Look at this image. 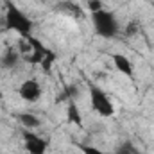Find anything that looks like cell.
I'll list each match as a JSON object with an SVG mask.
<instances>
[{
	"mask_svg": "<svg viewBox=\"0 0 154 154\" xmlns=\"http://www.w3.org/2000/svg\"><path fill=\"white\" fill-rule=\"evenodd\" d=\"M4 23H5V29L7 31H13V32H18L22 38H29L31 32H32V20L23 13L20 11L13 2H7V9H5V16H4Z\"/></svg>",
	"mask_w": 154,
	"mask_h": 154,
	"instance_id": "cell-1",
	"label": "cell"
},
{
	"mask_svg": "<svg viewBox=\"0 0 154 154\" xmlns=\"http://www.w3.org/2000/svg\"><path fill=\"white\" fill-rule=\"evenodd\" d=\"M91 23H93L95 32H97L100 38H106V39L115 38L116 34H118V29H120L115 13L106 11V9L93 13V14H91Z\"/></svg>",
	"mask_w": 154,
	"mask_h": 154,
	"instance_id": "cell-2",
	"label": "cell"
},
{
	"mask_svg": "<svg viewBox=\"0 0 154 154\" xmlns=\"http://www.w3.org/2000/svg\"><path fill=\"white\" fill-rule=\"evenodd\" d=\"M90 100H91V108L100 116L108 118V116L115 115V106H113L111 99L100 88H97V86H91L90 88Z\"/></svg>",
	"mask_w": 154,
	"mask_h": 154,
	"instance_id": "cell-3",
	"label": "cell"
},
{
	"mask_svg": "<svg viewBox=\"0 0 154 154\" xmlns=\"http://www.w3.org/2000/svg\"><path fill=\"white\" fill-rule=\"evenodd\" d=\"M23 136V143H25V151L29 154H45L47 152V140H43L41 136L31 133L29 129H25L22 133Z\"/></svg>",
	"mask_w": 154,
	"mask_h": 154,
	"instance_id": "cell-4",
	"label": "cell"
},
{
	"mask_svg": "<svg viewBox=\"0 0 154 154\" xmlns=\"http://www.w3.org/2000/svg\"><path fill=\"white\" fill-rule=\"evenodd\" d=\"M18 93H20V97H22L23 100H27V102H36L39 97H41L43 90H41V84H39L36 79H27V81H23V82L20 84Z\"/></svg>",
	"mask_w": 154,
	"mask_h": 154,
	"instance_id": "cell-5",
	"label": "cell"
},
{
	"mask_svg": "<svg viewBox=\"0 0 154 154\" xmlns=\"http://www.w3.org/2000/svg\"><path fill=\"white\" fill-rule=\"evenodd\" d=\"M29 41V45L32 47V56H29L27 57V61L31 63V65H41V61H43V57L48 54V48L39 41L38 38H32V36H29L27 38Z\"/></svg>",
	"mask_w": 154,
	"mask_h": 154,
	"instance_id": "cell-6",
	"label": "cell"
},
{
	"mask_svg": "<svg viewBox=\"0 0 154 154\" xmlns=\"http://www.w3.org/2000/svg\"><path fill=\"white\" fill-rule=\"evenodd\" d=\"M111 59H113L115 68L120 74H124L125 77L133 79V63H131V59L127 56H124V54H113Z\"/></svg>",
	"mask_w": 154,
	"mask_h": 154,
	"instance_id": "cell-7",
	"label": "cell"
},
{
	"mask_svg": "<svg viewBox=\"0 0 154 154\" xmlns=\"http://www.w3.org/2000/svg\"><path fill=\"white\" fill-rule=\"evenodd\" d=\"M20 63V54L16 52V50H7L5 54H4V57L0 59V66L2 68H14L16 65Z\"/></svg>",
	"mask_w": 154,
	"mask_h": 154,
	"instance_id": "cell-8",
	"label": "cell"
},
{
	"mask_svg": "<svg viewBox=\"0 0 154 154\" xmlns=\"http://www.w3.org/2000/svg\"><path fill=\"white\" fill-rule=\"evenodd\" d=\"M18 120L27 129H38L39 125H41V120L36 115H32V113H20L18 115Z\"/></svg>",
	"mask_w": 154,
	"mask_h": 154,
	"instance_id": "cell-9",
	"label": "cell"
},
{
	"mask_svg": "<svg viewBox=\"0 0 154 154\" xmlns=\"http://www.w3.org/2000/svg\"><path fill=\"white\" fill-rule=\"evenodd\" d=\"M66 118L70 124H75V125H81L82 124V116H81V111L77 108V104L74 100L68 102V108H66Z\"/></svg>",
	"mask_w": 154,
	"mask_h": 154,
	"instance_id": "cell-10",
	"label": "cell"
},
{
	"mask_svg": "<svg viewBox=\"0 0 154 154\" xmlns=\"http://www.w3.org/2000/svg\"><path fill=\"white\" fill-rule=\"evenodd\" d=\"M54 63H56V54H54L52 50H48V54H47V56L43 57V61H41V66H43V70H45V72H48V70H50V66H52Z\"/></svg>",
	"mask_w": 154,
	"mask_h": 154,
	"instance_id": "cell-11",
	"label": "cell"
},
{
	"mask_svg": "<svg viewBox=\"0 0 154 154\" xmlns=\"http://www.w3.org/2000/svg\"><path fill=\"white\" fill-rule=\"evenodd\" d=\"M79 149L82 151V154H113L108 151H102L99 147H93V145H79Z\"/></svg>",
	"mask_w": 154,
	"mask_h": 154,
	"instance_id": "cell-12",
	"label": "cell"
},
{
	"mask_svg": "<svg viewBox=\"0 0 154 154\" xmlns=\"http://www.w3.org/2000/svg\"><path fill=\"white\" fill-rule=\"evenodd\" d=\"M115 154H136V149H134V145H133L131 142H124V143L116 149Z\"/></svg>",
	"mask_w": 154,
	"mask_h": 154,
	"instance_id": "cell-13",
	"label": "cell"
},
{
	"mask_svg": "<svg viewBox=\"0 0 154 154\" xmlns=\"http://www.w3.org/2000/svg\"><path fill=\"white\" fill-rule=\"evenodd\" d=\"M88 9L91 11V14L93 13H97V11H102V2L100 0H88Z\"/></svg>",
	"mask_w": 154,
	"mask_h": 154,
	"instance_id": "cell-14",
	"label": "cell"
},
{
	"mask_svg": "<svg viewBox=\"0 0 154 154\" xmlns=\"http://www.w3.org/2000/svg\"><path fill=\"white\" fill-rule=\"evenodd\" d=\"M138 32V25L134 22H129V25L125 27V36H134Z\"/></svg>",
	"mask_w": 154,
	"mask_h": 154,
	"instance_id": "cell-15",
	"label": "cell"
},
{
	"mask_svg": "<svg viewBox=\"0 0 154 154\" xmlns=\"http://www.w3.org/2000/svg\"><path fill=\"white\" fill-rule=\"evenodd\" d=\"M41 2H48V0H41Z\"/></svg>",
	"mask_w": 154,
	"mask_h": 154,
	"instance_id": "cell-16",
	"label": "cell"
}]
</instances>
